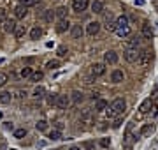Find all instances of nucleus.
<instances>
[{"label": "nucleus", "mask_w": 158, "mask_h": 150, "mask_svg": "<svg viewBox=\"0 0 158 150\" xmlns=\"http://www.w3.org/2000/svg\"><path fill=\"white\" fill-rule=\"evenodd\" d=\"M55 18H56L55 11H51V9H48V11H44V19H46L48 23H53V21H55Z\"/></svg>", "instance_id": "obj_27"}, {"label": "nucleus", "mask_w": 158, "mask_h": 150, "mask_svg": "<svg viewBox=\"0 0 158 150\" xmlns=\"http://www.w3.org/2000/svg\"><path fill=\"white\" fill-rule=\"evenodd\" d=\"M151 60H153V55H151L149 50H142L139 53V57H137V64H139L141 67H148L149 64H151Z\"/></svg>", "instance_id": "obj_1"}, {"label": "nucleus", "mask_w": 158, "mask_h": 150, "mask_svg": "<svg viewBox=\"0 0 158 150\" xmlns=\"http://www.w3.org/2000/svg\"><path fill=\"white\" fill-rule=\"evenodd\" d=\"M30 74H32V67H23L21 73H19L21 78H30Z\"/></svg>", "instance_id": "obj_35"}, {"label": "nucleus", "mask_w": 158, "mask_h": 150, "mask_svg": "<svg viewBox=\"0 0 158 150\" xmlns=\"http://www.w3.org/2000/svg\"><path fill=\"white\" fill-rule=\"evenodd\" d=\"M16 94H18V95H16V97H18V99H23V97H25V95H27V92H23V90H18V92H16Z\"/></svg>", "instance_id": "obj_44"}, {"label": "nucleus", "mask_w": 158, "mask_h": 150, "mask_svg": "<svg viewBox=\"0 0 158 150\" xmlns=\"http://www.w3.org/2000/svg\"><path fill=\"white\" fill-rule=\"evenodd\" d=\"M19 2H21V4H25V6H27V4H32V2H34V0H19Z\"/></svg>", "instance_id": "obj_47"}, {"label": "nucleus", "mask_w": 158, "mask_h": 150, "mask_svg": "<svg viewBox=\"0 0 158 150\" xmlns=\"http://www.w3.org/2000/svg\"><path fill=\"white\" fill-rule=\"evenodd\" d=\"M141 32H142V35L148 37V39H153V35H155V30H153V27H151L149 23H144L142 28H141Z\"/></svg>", "instance_id": "obj_16"}, {"label": "nucleus", "mask_w": 158, "mask_h": 150, "mask_svg": "<svg viewBox=\"0 0 158 150\" xmlns=\"http://www.w3.org/2000/svg\"><path fill=\"white\" fill-rule=\"evenodd\" d=\"M105 115H107V118H114L116 117V113L111 110V106H107V108H105Z\"/></svg>", "instance_id": "obj_40"}, {"label": "nucleus", "mask_w": 158, "mask_h": 150, "mask_svg": "<svg viewBox=\"0 0 158 150\" xmlns=\"http://www.w3.org/2000/svg\"><path fill=\"white\" fill-rule=\"evenodd\" d=\"M88 4H90L88 0H72V9L76 12H81V11H86Z\"/></svg>", "instance_id": "obj_9"}, {"label": "nucleus", "mask_w": 158, "mask_h": 150, "mask_svg": "<svg viewBox=\"0 0 158 150\" xmlns=\"http://www.w3.org/2000/svg\"><path fill=\"white\" fill-rule=\"evenodd\" d=\"M55 129L62 131V129H63V124H62V122H56V125H55Z\"/></svg>", "instance_id": "obj_46"}, {"label": "nucleus", "mask_w": 158, "mask_h": 150, "mask_svg": "<svg viewBox=\"0 0 158 150\" xmlns=\"http://www.w3.org/2000/svg\"><path fill=\"white\" fill-rule=\"evenodd\" d=\"M44 95H46V90H44V87H40V85H39V87L34 88V97H35V99H42Z\"/></svg>", "instance_id": "obj_26"}, {"label": "nucleus", "mask_w": 158, "mask_h": 150, "mask_svg": "<svg viewBox=\"0 0 158 150\" xmlns=\"http://www.w3.org/2000/svg\"><path fill=\"white\" fill-rule=\"evenodd\" d=\"M104 64H111V66L118 64V53L116 51H105L104 53Z\"/></svg>", "instance_id": "obj_7"}, {"label": "nucleus", "mask_w": 158, "mask_h": 150, "mask_svg": "<svg viewBox=\"0 0 158 150\" xmlns=\"http://www.w3.org/2000/svg\"><path fill=\"white\" fill-rule=\"evenodd\" d=\"M121 124H123V120H121V118H118V120H114V124H112V127H120Z\"/></svg>", "instance_id": "obj_45"}, {"label": "nucleus", "mask_w": 158, "mask_h": 150, "mask_svg": "<svg viewBox=\"0 0 158 150\" xmlns=\"http://www.w3.org/2000/svg\"><path fill=\"white\" fill-rule=\"evenodd\" d=\"M109 145H111V140L109 138H102L100 140V147L102 148H109Z\"/></svg>", "instance_id": "obj_39"}, {"label": "nucleus", "mask_w": 158, "mask_h": 150, "mask_svg": "<svg viewBox=\"0 0 158 150\" xmlns=\"http://www.w3.org/2000/svg\"><path fill=\"white\" fill-rule=\"evenodd\" d=\"M141 46V37H130V39H127V48H132V50H137Z\"/></svg>", "instance_id": "obj_14"}, {"label": "nucleus", "mask_w": 158, "mask_h": 150, "mask_svg": "<svg viewBox=\"0 0 158 150\" xmlns=\"http://www.w3.org/2000/svg\"><path fill=\"white\" fill-rule=\"evenodd\" d=\"M55 14H56L60 19H62V18H67V7H65V6H60V7L55 11Z\"/></svg>", "instance_id": "obj_32"}, {"label": "nucleus", "mask_w": 158, "mask_h": 150, "mask_svg": "<svg viewBox=\"0 0 158 150\" xmlns=\"http://www.w3.org/2000/svg\"><path fill=\"white\" fill-rule=\"evenodd\" d=\"M70 150H83L81 147H70Z\"/></svg>", "instance_id": "obj_49"}, {"label": "nucleus", "mask_w": 158, "mask_h": 150, "mask_svg": "<svg viewBox=\"0 0 158 150\" xmlns=\"http://www.w3.org/2000/svg\"><path fill=\"white\" fill-rule=\"evenodd\" d=\"M7 81H9V76H7L5 73H0V88H2Z\"/></svg>", "instance_id": "obj_36"}, {"label": "nucleus", "mask_w": 158, "mask_h": 150, "mask_svg": "<svg viewBox=\"0 0 158 150\" xmlns=\"http://www.w3.org/2000/svg\"><path fill=\"white\" fill-rule=\"evenodd\" d=\"M153 131H155V127H153L151 124H146V125L142 127V129H141V133H139V136H141V138H146V136H149V134H151Z\"/></svg>", "instance_id": "obj_22"}, {"label": "nucleus", "mask_w": 158, "mask_h": 150, "mask_svg": "<svg viewBox=\"0 0 158 150\" xmlns=\"http://www.w3.org/2000/svg\"><path fill=\"white\" fill-rule=\"evenodd\" d=\"M92 76H95V78H98V76H104L105 74V64L104 62H97V64H93L92 66Z\"/></svg>", "instance_id": "obj_3"}, {"label": "nucleus", "mask_w": 158, "mask_h": 150, "mask_svg": "<svg viewBox=\"0 0 158 150\" xmlns=\"http://www.w3.org/2000/svg\"><path fill=\"white\" fill-rule=\"evenodd\" d=\"M0 120H2V111H0Z\"/></svg>", "instance_id": "obj_50"}, {"label": "nucleus", "mask_w": 158, "mask_h": 150, "mask_svg": "<svg viewBox=\"0 0 158 150\" xmlns=\"http://www.w3.org/2000/svg\"><path fill=\"white\" fill-rule=\"evenodd\" d=\"M69 104H70V97L69 95H58L55 106H58L60 110H67V108H69Z\"/></svg>", "instance_id": "obj_6"}, {"label": "nucleus", "mask_w": 158, "mask_h": 150, "mask_svg": "<svg viewBox=\"0 0 158 150\" xmlns=\"http://www.w3.org/2000/svg\"><path fill=\"white\" fill-rule=\"evenodd\" d=\"M67 55V48L65 46H58V57H65Z\"/></svg>", "instance_id": "obj_41"}, {"label": "nucleus", "mask_w": 158, "mask_h": 150, "mask_svg": "<svg viewBox=\"0 0 158 150\" xmlns=\"http://www.w3.org/2000/svg\"><path fill=\"white\" fill-rule=\"evenodd\" d=\"M56 97H58V95H55V94H53V95H51V97L48 99V102H49L51 106H55V104H56Z\"/></svg>", "instance_id": "obj_42"}, {"label": "nucleus", "mask_w": 158, "mask_h": 150, "mask_svg": "<svg viewBox=\"0 0 158 150\" xmlns=\"http://www.w3.org/2000/svg\"><path fill=\"white\" fill-rule=\"evenodd\" d=\"M111 110L114 111L116 115H121V113H125V110H127V102H125V99H116L114 102L111 104Z\"/></svg>", "instance_id": "obj_2"}, {"label": "nucleus", "mask_w": 158, "mask_h": 150, "mask_svg": "<svg viewBox=\"0 0 158 150\" xmlns=\"http://www.w3.org/2000/svg\"><path fill=\"white\" fill-rule=\"evenodd\" d=\"M25 134H27V129H16L14 131V138H18V140H21Z\"/></svg>", "instance_id": "obj_37"}, {"label": "nucleus", "mask_w": 158, "mask_h": 150, "mask_svg": "<svg viewBox=\"0 0 158 150\" xmlns=\"http://www.w3.org/2000/svg\"><path fill=\"white\" fill-rule=\"evenodd\" d=\"M12 99L11 92H0V104H9Z\"/></svg>", "instance_id": "obj_24"}, {"label": "nucleus", "mask_w": 158, "mask_h": 150, "mask_svg": "<svg viewBox=\"0 0 158 150\" xmlns=\"http://www.w3.org/2000/svg\"><path fill=\"white\" fill-rule=\"evenodd\" d=\"M27 12H28V9H27V6H25V4H21V6H18V7L14 9V16H16L18 19L25 18V16H27Z\"/></svg>", "instance_id": "obj_15"}, {"label": "nucleus", "mask_w": 158, "mask_h": 150, "mask_svg": "<svg viewBox=\"0 0 158 150\" xmlns=\"http://www.w3.org/2000/svg\"><path fill=\"white\" fill-rule=\"evenodd\" d=\"M105 30L107 32H114L116 30V23H114V21H111V19H107L105 21Z\"/></svg>", "instance_id": "obj_34"}, {"label": "nucleus", "mask_w": 158, "mask_h": 150, "mask_svg": "<svg viewBox=\"0 0 158 150\" xmlns=\"http://www.w3.org/2000/svg\"><path fill=\"white\" fill-rule=\"evenodd\" d=\"M46 67L51 69V71H53V69H58V67H60V60H49V62L46 64Z\"/></svg>", "instance_id": "obj_33"}, {"label": "nucleus", "mask_w": 158, "mask_h": 150, "mask_svg": "<svg viewBox=\"0 0 158 150\" xmlns=\"http://www.w3.org/2000/svg\"><path fill=\"white\" fill-rule=\"evenodd\" d=\"M35 129H37V131H40V133L48 131V122H46V120H39V122L35 124Z\"/></svg>", "instance_id": "obj_31"}, {"label": "nucleus", "mask_w": 158, "mask_h": 150, "mask_svg": "<svg viewBox=\"0 0 158 150\" xmlns=\"http://www.w3.org/2000/svg\"><path fill=\"white\" fill-rule=\"evenodd\" d=\"M123 78H125V74H123V71H120V69H114V71L111 73V81H112V83H121Z\"/></svg>", "instance_id": "obj_12"}, {"label": "nucleus", "mask_w": 158, "mask_h": 150, "mask_svg": "<svg viewBox=\"0 0 158 150\" xmlns=\"http://www.w3.org/2000/svg\"><path fill=\"white\" fill-rule=\"evenodd\" d=\"M116 35L118 37H121V39H125V37H130V34H132V30H130V27L127 25V27H116Z\"/></svg>", "instance_id": "obj_11"}, {"label": "nucleus", "mask_w": 158, "mask_h": 150, "mask_svg": "<svg viewBox=\"0 0 158 150\" xmlns=\"http://www.w3.org/2000/svg\"><path fill=\"white\" fill-rule=\"evenodd\" d=\"M100 30V23L98 21H90V23L86 25V34L88 35H97Z\"/></svg>", "instance_id": "obj_8"}, {"label": "nucleus", "mask_w": 158, "mask_h": 150, "mask_svg": "<svg viewBox=\"0 0 158 150\" xmlns=\"http://www.w3.org/2000/svg\"><path fill=\"white\" fill-rule=\"evenodd\" d=\"M137 57H139L137 50H132V48H127V50L123 51V58H125L127 62H130V64H133V62H137Z\"/></svg>", "instance_id": "obj_5"}, {"label": "nucleus", "mask_w": 158, "mask_h": 150, "mask_svg": "<svg viewBox=\"0 0 158 150\" xmlns=\"http://www.w3.org/2000/svg\"><path fill=\"white\" fill-rule=\"evenodd\" d=\"M93 81H95V76H88V78L84 79V83H86V85H92Z\"/></svg>", "instance_id": "obj_43"}, {"label": "nucleus", "mask_w": 158, "mask_h": 150, "mask_svg": "<svg viewBox=\"0 0 158 150\" xmlns=\"http://www.w3.org/2000/svg\"><path fill=\"white\" fill-rule=\"evenodd\" d=\"M5 19H7V9L0 7V23H4Z\"/></svg>", "instance_id": "obj_38"}, {"label": "nucleus", "mask_w": 158, "mask_h": 150, "mask_svg": "<svg viewBox=\"0 0 158 150\" xmlns=\"http://www.w3.org/2000/svg\"><path fill=\"white\" fill-rule=\"evenodd\" d=\"M107 106H109V104H107V101L98 97V99H97V102H95V111H105Z\"/></svg>", "instance_id": "obj_21"}, {"label": "nucleus", "mask_w": 158, "mask_h": 150, "mask_svg": "<svg viewBox=\"0 0 158 150\" xmlns=\"http://www.w3.org/2000/svg\"><path fill=\"white\" fill-rule=\"evenodd\" d=\"M2 62H4V58H0V64H2Z\"/></svg>", "instance_id": "obj_51"}, {"label": "nucleus", "mask_w": 158, "mask_h": 150, "mask_svg": "<svg viewBox=\"0 0 158 150\" xmlns=\"http://www.w3.org/2000/svg\"><path fill=\"white\" fill-rule=\"evenodd\" d=\"M83 101H84V94L79 92V90H74L72 95H70V102H74V104H81Z\"/></svg>", "instance_id": "obj_17"}, {"label": "nucleus", "mask_w": 158, "mask_h": 150, "mask_svg": "<svg viewBox=\"0 0 158 150\" xmlns=\"http://www.w3.org/2000/svg\"><path fill=\"white\" fill-rule=\"evenodd\" d=\"M44 78V74H42V71H32V74H30V81H40Z\"/></svg>", "instance_id": "obj_29"}, {"label": "nucleus", "mask_w": 158, "mask_h": 150, "mask_svg": "<svg viewBox=\"0 0 158 150\" xmlns=\"http://www.w3.org/2000/svg\"><path fill=\"white\" fill-rule=\"evenodd\" d=\"M12 34L16 35V39H21V37H25L27 28H25L23 25H16V28H14V32H12Z\"/></svg>", "instance_id": "obj_23"}, {"label": "nucleus", "mask_w": 158, "mask_h": 150, "mask_svg": "<svg viewBox=\"0 0 158 150\" xmlns=\"http://www.w3.org/2000/svg\"><path fill=\"white\" fill-rule=\"evenodd\" d=\"M16 19H5L4 21V30L7 32V34H12L14 32V28H16Z\"/></svg>", "instance_id": "obj_18"}, {"label": "nucleus", "mask_w": 158, "mask_h": 150, "mask_svg": "<svg viewBox=\"0 0 158 150\" xmlns=\"http://www.w3.org/2000/svg\"><path fill=\"white\" fill-rule=\"evenodd\" d=\"M69 27H70L69 19H67V18H62L58 23H56V32H58V34H63V32L69 30Z\"/></svg>", "instance_id": "obj_10"}, {"label": "nucleus", "mask_w": 158, "mask_h": 150, "mask_svg": "<svg viewBox=\"0 0 158 150\" xmlns=\"http://www.w3.org/2000/svg\"><path fill=\"white\" fill-rule=\"evenodd\" d=\"M11 150H16V148H11Z\"/></svg>", "instance_id": "obj_52"}, {"label": "nucleus", "mask_w": 158, "mask_h": 150, "mask_svg": "<svg viewBox=\"0 0 158 150\" xmlns=\"http://www.w3.org/2000/svg\"><path fill=\"white\" fill-rule=\"evenodd\" d=\"M70 34H72V37H74V39H81V37H83V34H84V30H83V27H81L79 23H76V25H72Z\"/></svg>", "instance_id": "obj_13"}, {"label": "nucleus", "mask_w": 158, "mask_h": 150, "mask_svg": "<svg viewBox=\"0 0 158 150\" xmlns=\"http://www.w3.org/2000/svg\"><path fill=\"white\" fill-rule=\"evenodd\" d=\"M127 25H128V16H125V14L118 16V19H116V27H127Z\"/></svg>", "instance_id": "obj_28"}, {"label": "nucleus", "mask_w": 158, "mask_h": 150, "mask_svg": "<svg viewBox=\"0 0 158 150\" xmlns=\"http://www.w3.org/2000/svg\"><path fill=\"white\" fill-rule=\"evenodd\" d=\"M153 108V104H151V99H146V101H142L141 102V106H139V111L142 113V115H146L149 110Z\"/></svg>", "instance_id": "obj_19"}, {"label": "nucleus", "mask_w": 158, "mask_h": 150, "mask_svg": "<svg viewBox=\"0 0 158 150\" xmlns=\"http://www.w3.org/2000/svg\"><path fill=\"white\" fill-rule=\"evenodd\" d=\"M90 7H92V11H93L95 14H100V12H104V4L100 2V0H93Z\"/></svg>", "instance_id": "obj_20"}, {"label": "nucleus", "mask_w": 158, "mask_h": 150, "mask_svg": "<svg viewBox=\"0 0 158 150\" xmlns=\"http://www.w3.org/2000/svg\"><path fill=\"white\" fill-rule=\"evenodd\" d=\"M135 6H144V0H135Z\"/></svg>", "instance_id": "obj_48"}, {"label": "nucleus", "mask_w": 158, "mask_h": 150, "mask_svg": "<svg viewBox=\"0 0 158 150\" xmlns=\"http://www.w3.org/2000/svg\"><path fill=\"white\" fill-rule=\"evenodd\" d=\"M48 138H49V140H53V141H58V140H62V133H60L58 129H53V131H49Z\"/></svg>", "instance_id": "obj_30"}, {"label": "nucleus", "mask_w": 158, "mask_h": 150, "mask_svg": "<svg viewBox=\"0 0 158 150\" xmlns=\"http://www.w3.org/2000/svg\"><path fill=\"white\" fill-rule=\"evenodd\" d=\"M40 35H42V28H40V27H34V28L30 30V39L37 41V39H39Z\"/></svg>", "instance_id": "obj_25"}, {"label": "nucleus", "mask_w": 158, "mask_h": 150, "mask_svg": "<svg viewBox=\"0 0 158 150\" xmlns=\"http://www.w3.org/2000/svg\"><path fill=\"white\" fill-rule=\"evenodd\" d=\"M135 140H137V136H133L132 134V124H128L127 125V129H125V138H123V143H125V147L128 148Z\"/></svg>", "instance_id": "obj_4"}]
</instances>
